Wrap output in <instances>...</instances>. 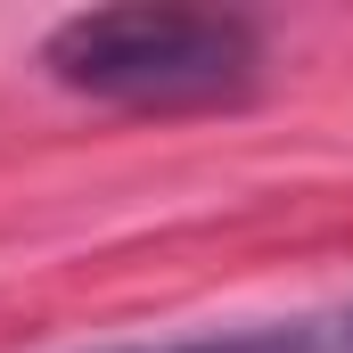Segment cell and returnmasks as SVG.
I'll use <instances>...</instances> for the list:
<instances>
[{
	"mask_svg": "<svg viewBox=\"0 0 353 353\" xmlns=\"http://www.w3.org/2000/svg\"><path fill=\"white\" fill-rule=\"evenodd\" d=\"M41 66L115 107H214L263 66V33L230 8H83L41 41Z\"/></svg>",
	"mask_w": 353,
	"mask_h": 353,
	"instance_id": "obj_1",
	"label": "cell"
},
{
	"mask_svg": "<svg viewBox=\"0 0 353 353\" xmlns=\"http://www.w3.org/2000/svg\"><path fill=\"white\" fill-rule=\"evenodd\" d=\"M115 353H353V304L255 321V329H214V337H173V345H115Z\"/></svg>",
	"mask_w": 353,
	"mask_h": 353,
	"instance_id": "obj_2",
	"label": "cell"
}]
</instances>
